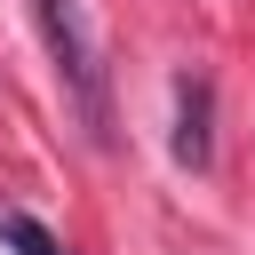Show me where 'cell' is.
Wrapping results in <instances>:
<instances>
[{
	"mask_svg": "<svg viewBox=\"0 0 255 255\" xmlns=\"http://www.w3.org/2000/svg\"><path fill=\"white\" fill-rule=\"evenodd\" d=\"M40 32H48V56H56V80L72 96V112L88 120L96 143H112V96H104V64H96V32H88L80 0H40Z\"/></svg>",
	"mask_w": 255,
	"mask_h": 255,
	"instance_id": "6da1fadb",
	"label": "cell"
},
{
	"mask_svg": "<svg viewBox=\"0 0 255 255\" xmlns=\"http://www.w3.org/2000/svg\"><path fill=\"white\" fill-rule=\"evenodd\" d=\"M215 88H207V72H183L175 80V167H191V175H207V159H215Z\"/></svg>",
	"mask_w": 255,
	"mask_h": 255,
	"instance_id": "7a4b0ae2",
	"label": "cell"
},
{
	"mask_svg": "<svg viewBox=\"0 0 255 255\" xmlns=\"http://www.w3.org/2000/svg\"><path fill=\"white\" fill-rule=\"evenodd\" d=\"M0 247H16V255H64V239H56L48 223H32L24 207H8V215H0Z\"/></svg>",
	"mask_w": 255,
	"mask_h": 255,
	"instance_id": "3957f363",
	"label": "cell"
}]
</instances>
